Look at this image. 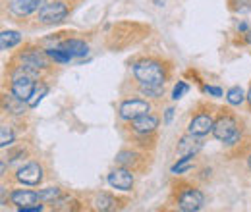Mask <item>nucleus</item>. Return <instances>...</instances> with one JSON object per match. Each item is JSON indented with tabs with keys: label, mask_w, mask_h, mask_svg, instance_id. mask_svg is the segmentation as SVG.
Masks as SVG:
<instances>
[{
	"label": "nucleus",
	"mask_w": 251,
	"mask_h": 212,
	"mask_svg": "<svg viewBox=\"0 0 251 212\" xmlns=\"http://www.w3.org/2000/svg\"><path fill=\"white\" fill-rule=\"evenodd\" d=\"M10 199H12V203H14L18 209H22V207H31V205H37L39 193L27 191V189H16V191H12Z\"/></svg>",
	"instance_id": "ddd939ff"
},
{
	"label": "nucleus",
	"mask_w": 251,
	"mask_h": 212,
	"mask_svg": "<svg viewBox=\"0 0 251 212\" xmlns=\"http://www.w3.org/2000/svg\"><path fill=\"white\" fill-rule=\"evenodd\" d=\"M246 98H248V94L244 93L242 87H232V89H228V93H226V100H228V104H232V106H240Z\"/></svg>",
	"instance_id": "dca6fc26"
},
{
	"label": "nucleus",
	"mask_w": 251,
	"mask_h": 212,
	"mask_svg": "<svg viewBox=\"0 0 251 212\" xmlns=\"http://www.w3.org/2000/svg\"><path fill=\"white\" fill-rule=\"evenodd\" d=\"M135 154L133 152H120L118 156H116V162L120 164V166H127V164H133L135 162Z\"/></svg>",
	"instance_id": "393cba45"
},
{
	"label": "nucleus",
	"mask_w": 251,
	"mask_h": 212,
	"mask_svg": "<svg viewBox=\"0 0 251 212\" xmlns=\"http://www.w3.org/2000/svg\"><path fill=\"white\" fill-rule=\"evenodd\" d=\"M108 183H110L114 189H120V191H131V187H133V174H131L127 168L112 170V172L108 174Z\"/></svg>",
	"instance_id": "1a4fd4ad"
},
{
	"label": "nucleus",
	"mask_w": 251,
	"mask_h": 212,
	"mask_svg": "<svg viewBox=\"0 0 251 212\" xmlns=\"http://www.w3.org/2000/svg\"><path fill=\"white\" fill-rule=\"evenodd\" d=\"M60 48L66 50L72 58H81V56H85L89 52V47L83 41H79V39H68V41H64V43H60Z\"/></svg>",
	"instance_id": "4468645a"
},
{
	"label": "nucleus",
	"mask_w": 251,
	"mask_h": 212,
	"mask_svg": "<svg viewBox=\"0 0 251 212\" xmlns=\"http://www.w3.org/2000/svg\"><path fill=\"white\" fill-rule=\"evenodd\" d=\"M47 56L52 58V60H56V62H62V64L72 60V56H70L66 50H62L60 47H58V48H49V50H47Z\"/></svg>",
	"instance_id": "412c9836"
},
{
	"label": "nucleus",
	"mask_w": 251,
	"mask_h": 212,
	"mask_svg": "<svg viewBox=\"0 0 251 212\" xmlns=\"http://www.w3.org/2000/svg\"><path fill=\"white\" fill-rule=\"evenodd\" d=\"M149 112H151V104L147 100H143V98H127L118 108L120 118L126 121L135 120V118H139L143 114H149Z\"/></svg>",
	"instance_id": "39448f33"
},
{
	"label": "nucleus",
	"mask_w": 251,
	"mask_h": 212,
	"mask_svg": "<svg viewBox=\"0 0 251 212\" xmlns=\"http://www.w3.org/2000/svg\"><path fill=\"white\" fill-rule=\"evenodd\" d=\"M213 135L222 143L232 145L238 139V123L230 114H222L213 125Z\"/></svg>",
	"instance_id": "f03ea898"
},
{
	"label": "nucleus",
	"mask_w": 251,
	"mask_h": 212,
	"mask_svg": "<svg viewBox=\"0 0 251 212\" xmlns=\"http://www.w3.org/2000/svg\"><path fill=\"white\" fill-rule=\"evenodd\" d=\"M193 166V156H182L174 166H172V174H184Z\"/></svg>",
	"instance_id": "aec40b11"
},
{
	"label": "nucleus",
	"mask_w": 251,
	"mask_h": 212,
	"mask_svg": "<svg viewBox=\"0 0 251 212\" xmlns=\"http://www.w3.org/2000/svg\"><path fill=\"white\" fill-rule=\"evenodd\" d=\"M188 83H184V81H178V85L174 87V91H172V98L174 100H178V98H182L186 93H188Z\"/></svg>",
	"instance_id": "a878e982"
},
{
	"label": "nucleus",
	"mask_w": 251,
	"mask_h": 212,
	"mask_svg": "<svg viewBox=\"0 0 251 212\" xmlns=\"http://www.w3.org/2000/svg\"><path fill=\"white\" fill-rule=\"evenodd\" d=\"M129 123H131V129H133L135 133L149 135V133H153V131L158 127V118L157 116H153V114H143V116L131 120Z\"/></svg>",
	"instance_id": "9b49d317"
},
{
	"label": "nucleus",
	"mask_w": 251,
	"mask_h": 212,
	"mask_svg": "<svg viewBox=\"0 0 251 212\" xmlns=\"http://www.w3.org/2000/svg\"><path fill=\"white\" fill-rule=\"evenodd\" d=\"M172 116H174V108H168V110H166V116H164V123H170V121H172Z\"/></svg>",
	"instance_id": "cd10ccee"
},
{
	"label": "nucleus",
	"mask_w": 251,
	"mask_h": 212,
	"mask_svg": "<svg viewBox=\"0 0 251 212\" xmlns=\"http://www.w3.org/2000/svg\"><path fill=\"white\" fill-rule=\"evenodd\" d=\"M12 143H14V133H12V129H10L8 125H2V127H0V147L6 149V147L12 145Z\"/></svg>",
	"instance_id": "4be33fe9"
},
{
	"label": "nucleus",
	"mask_w": 251,
	"mask_h": 212,
	"mask_svg": "<svg viewBox=\"0 0 251 212\" xmlns=\"http://www.w3.org/2000/svg\"><path fill=\"white\" fill-rule=\"evenodd\" d=\"M201 147H203V143L197 139V135H186V137H182L180 139V143H178V154L180 156H195L197 152L201 151Z\"/></svg>",
	"instance_id": "f8f14e48"
},
{
	"label": "nucleus",
	"mask_w": 251,
	"mask_h": 212,
	"mask_svg": "<svg viewBox=\"0 0 251 212\" xmlns=\"http://www.w3.org/2000/svg\"><path fill=\"white\" fill-rule=\"evenodd\" d=\"M205 205V195L195 187H184L178 195V209L184 212H197Z\"/></svg>",
	"instance_id": "7ed1b4c3"
},
{
	"label": "nucleus",
	"mask_w": 251,
	"mask_h": 212,
	"mask_svg": "<svg viewBox=\"0 0 251 212\" xmlns=\"http://www.w3.org/2000/svg\"><path fill=\"white\" fill-rule=\"evenodd\" d=\"M141 93L147 94V96H151V98H158V96H162V93H164V85H149V87H141Z\"/></svg>",
	"instance_id": "5701e85b"
},
{
	"label": "nucleus",
	"mask_w": 251,
	"mask_h": 212,
	"mask_svg": "<svg viewBox=\"0 0 251 212\" xmlns=\"http://www.w3.org/2000/svg\"><path fill=\"white\" fill-rule=\"evenodd\" d=\"M250 168H251V156H250Z\"/></svg>",
	"instance_id": "7c9ffc66"
},
{
	"label": "nucleus",
	"mask_w": 251,
	"mask_h": 212,
	"mask_svg": "<svg viewBox=\"0 0 251 212\" xmlns=\"http://www.w3.org/2000/svg\"><path fill=\"white\" fill-rule=\"evenodd\" d=\"M20 41H22V35L18 31H2L0 33V48L2 50H8V48L16 47Z\"/></svg>",
	"instance_id": "2eb2a0df"
},
{
	"label": "nucleus",
	"mask_w": 251,
	"mask_h": 212,
	"mask_svg": "<svg viewBox=\"0 0 251 212\" xmlns=\"http://www.w3.org/2000/svg\"><path fill=\"white\" fill-rule=\"evenodd\" d=\"M45 4H47V0H12L10 2V12L24 18V16H29L33 12L41 10Z\"/></svg>",
	"instance_id": "9d476101"
},
{
	"label": "nucleus",
	"mask_w": 251,
	"mask_h": 212,
	"mask_svg": "<svg viewBox=\"0 0 251 212\" xmlns=\"http://www.w3.org/2000/svg\"><path fill=\"white\" fill-rule=\"evenodd\" d=\"M246 43H250V45H251V31H248V33H246Z\"/></svg>",
	"instance_id": "c85d7f7f"
},
{
	"label": "nucleus",
	"mask_w": 251,
	"mask_h": 212,
	"mask_svg": "<svg viewBox=\"0 0 251 212\" xmlns=\"http://www.w3.org/2000/svg\"><path fill=\"white\" fill-rule=\"evenodd\" d=\"M248 102H250V106H251V89H250V93H248Z\"/></svg>",
	"instance_id": "c756f323"
},
{
	"label": "nucleus",
	"mask_w": 251,
	"mask_h": 212,
	"mask_svg": "<svg viewBox=\"0 0 251 212\" xmlns=\"http://www.w3.org/2000/svg\"><path fill=\"white\" fill-rule=\"evenodd\" d=\"M205 91L213 96H222V89H219V87H205Z\"/></svg>",
	"instance_id": "bb28decb"
},
{
	"label": "nucleus",
	"mask_w": 251,
	"mask_h": 212,
	"mask_svg": "<svg viewBox=\"0 0 251 212\" xmlns=\"http://www.w3.org/2000/svg\"><path fill=\"white\" fill-rule=\"evenodd\" d=\"M35 85H37V83H35L33 75H29V73H25V71L20 70V71L12 77V94L27 102L29 96L33 94V91H35Z\"/></svg>",
	"instance_id": "423d86ee"
},
{
	"label": "nucleus",
	"mask_w": 251,
	"mask_h": 212,
	"mask_svg": "<svg viewBox=\"0 0 251 212\" xmlns=\"http://www.w3.org/2000/svg\"><path fill=\"white\" fill-rule=\"evenodd\" d=\"M58 197H60V189L58 187H47V189L39 191V201H43V203H54Z\"/></svg>",
	"instance_id": "6ab92c4d"
},
{
	"label": "nucleus",
	"mask_w": 251,
	"mask_h": 212,
	"mask_svg": "<svg viewBox=\"0 0 251 212\" xmlns=\"http://www.w3.org/2000/svg\"><path fill=\"white\" fill-rule=\"evenodd\" d=\"M18 182L24 185H39L43 182V168L37 162H29L18 170Z\"/></svg>",
	"instance_id": "0eeeda50"
},
{
	"label": "nucleus",
	"mask_w": 251,
	"mask_h": 212,
	"mask_svg": "<svg viewBox=\"0 0 251 212\" xmlns=\"http://www.w3.org/2000/svg\"><path fill=\"white\" fill-rule=\"evenodd\" d=\"M66 16H68V6H66L64 2H60V0L49 2V4H45V6L39 10V22H41L43 25L60 24Z\"/></svg>",
	"instance_id": "20e7f679"
},
{
	"label": "nucleus",
	"mask_w": 251,
	"mask_h": 212,
	"mask_svg": "<svg viewBox=\"0 0 251 212\" xmlns=\"http://www.w3.org/2000/svg\"><path fill=\"white\" fill-rule=\"evenodd\" d=\"M232 2V10L236 12H250L251 10V0H230Z\"/></svg>",
	"instance_id": "b1692460"
},
{
	"label": "nucleus",
	"mask_w": 251,
	"mask_h": 212,
	"mask_svg": "<svg viewBox=\"0 0 251 212\" xmlns=\"http://www.w3.org/2000/svg\"><path fill=\"white\" fill-rule=\"evenodd\" d=\"M133 77L141 83V87H149V85H164L166 73L160 62L139 60L133 66Z\"/></svg>",
	"instance_id": "f257e3e1"
},
{
	"label": "nucleus",
	"mask_w": 251,
	"mask_h": 212,
	"mask_svg": "<svg viewBox=\"0 0 251 212\" xmlns=\"http://www.w3.org/2000/svg\"><path fill=\"white\" fill-rule=\"evenodd\" d=\"M114 205H116L114 197H110L106 193H100L97 197V201H95V209L97 211H110V209H114Z\"/></svg>",
	"instance_id": "a211bd4d"
},
{
	"label": "nucleus",
	"mask_w": 251,
	"mask_h": 212,
	"mask_svg": "<svg viewBox=\"0 0 251 212\" xmlns=\"http://www.w3.org/2000/svg\"><path fill=\"white\" fill-rule=\"evenodd\" d=\"M47 93H49V87H47L45 83H37V85H35V91H33V94L29 96V100H27V106H29V108H35Z\"/></svg>",
	"instance_id": "f3484780"
},
{
	"label": "nucleus",
	"mask_w": 251,
	"mask_h": 212,
	"mask_svg": "<svg viewBox=\"0 0 251 212\" xmlns=\"http://www.w3.org/2000/svg\"><path fill=\"white\" fill-rule=\"evenodd\" d=\"M213 125H215L213 116H211V114H207V112H201V114H197L193 120L189 121L188 131L191 133V135L203 137V135H207L209 131L213 133Z\"/></svg>",
	"instance_id": "6e6552de"
}]
</instances>
